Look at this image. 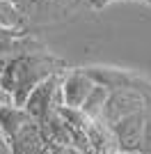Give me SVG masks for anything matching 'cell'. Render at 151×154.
I'll return each instance as SVG.
<instances>
[{
  "label": "cell",
  "instance_id": "10",
  "mask_svg": "<svg viewBox=\"0 0 151 154\" xmlns=\"http://www.w3.org/2000/svg\"><path fill=\"white\" fill-rule=\"evenodd\" d=\"M108 92L110 90H108L105 85L94 83L89 97L85 99V103H82V108H80L85 120H101V110H103V103H105V99H108Z\"/></svg>",
  "mask_w": 151,
  "mask_h": 154
},
{
  "label": "cell",
  "instance_id": "1",
  "mask_svg": "<svg viewBox=\"0 0 151 154\" xmlns=\"http://www.w3.org/2000/svg\"><path fill=\"white\" fill-rule=\"evenodd\" d=\"M64 67L62 60L50 55L48 51H23L16 55L0 60V94H7L12 106H23L25 97L32 92L34 85H39L44 78L60 74Z\"/></svg>",
  "mask_w": 151,
  "mask_h": 154
},
{
  "label": "cell",
  "instance_id": "5",
  "mask_svg": "<svg viewBox=\"0 0 151 154\" xmlns=\"http://www.w3.org/2000/svg\"><path fill=\"white\" fill-rule=\"evenodd\" d=\"M110 129H112L119 152H138L140 143H142V134H144V110L124 117Z\"/></svg>",
  "mask_w": 151,
  "mask_h": 154
},
{
  "label": "cell",
  "instance_id": "7",
  "mask_svg": "<svg viewBox=\"0 0 151 154\" xmlns=\"http://www.w3.org/2000/svg\"><path fill=\"white\" fill-rule=\"evenodd\" d=\"M9 154H50V145L44 140L37 122H28L9 143Z\"/></svg>",
  "mask_w": 151,
  "mask_h": 154
},
{
  "label": "cell",
  "instance_id": "15",
  "mask_svg": "<svg viewBox=\"0 0 151 154\" xmlns=\"http://www.w3.org/2000/svg\"><path fill=\"white\" fill-rule=\"evenodd\" d=\"M117 154H140V152H117Z\"/></svg>",
  "mask_w": 151,
  "mask_h": 154
},
{
  "label": "cell",
  "instance_id": "6",
  "mask_svg": "<svg viewBox=\"0 0 151 154\" xmlns=\"http://www.w3.org/2000/svg\"><path fill=\"white\" fill-rule=\"evenodd\" d=\"M78 2L80 0H23L21 9L32 26L34 21H50L57 16H67L71 9H76Z\"/></svg>",
  "mask_w": 151,
  "mask_h": 154
},
{
  "label": "cell",
  "instance_id": "4",
  "mask_svg": "<svg viewBox=\"0 0 151 154\" xmlns=\"http://www.w3.org/2000/svg\"><path fill=\"white\" fill-rule=\"evenodd\" d=\"M92 88H94V81L89 78L87 71L73 69L60 78V101H62L64 108L80 110L85 99L92 92Z\"/></svg>",
  "mask_w": 151,
  "mask_h": 154
},
{
  "label": "cell",
  "instance_id": "14",
  "mask_svg": "<svg viewBox=\"0 0 151 154\" xmlns=\"http://www.w3.org/2000/svg\"><path fill=\"white\" fill-rule=\"evenodd\" d=\"M5 2H14V5H19V7H21V2H23V0H5Z\"/></svg>",
  "mask_w": 151,
  "mask_h": 154
},
{
  "label": "cell",
  "instance_id": "2",
  "mask_svg": "<svg viewBox=\"0 0 151 154\" xmlns=\"http://www.w3.org/2000/svg\"><path fill=\"white\" fill-rule=\"evenodd\" d=\"M144 108L147 94L140 88H114L108 92V99L101 110V122L108 127H114L119 120L133 115V113H140Z\"/></svg>",
  "mask_w": 151,
  "mask_h": 154
},
{
  "label": "cell",
  "instance_id": "8",
  "mask_svg": "<svg viewBox=\"0 0 151 154\" xmlns=\"http://www.w3.org/2000/svg\"><path fill=\"white\" fill-rule=\"evenodd\" d=\"M85 138H87L89 154H117V140L112 136V129L103 124L101 120H87L85 127Z\"/></svg>",
  "mask_w": 151,
  "mask_h": 154
},
{
  "label": "cell",
  "instance_id": "12",
  "mask_svg": "<svg viewBox=\"0 0 151 154\" xmlns=\"http://www.w3.org/2000/svg\"><path fill=\"white\" fill-rule=\"evenodd\" d=\"M50 154H87V152H82L73 145H57V147H50Z\"/></svg>",
  "mask_w": 151,
  "mask_h": 154
},
{
  "label": "cell",
  "instance_id": "16",
  "mask_svg": "<svg viewBox=\"0 0 151 154\" xmlns=\"http://www.w3.org/2000/svg\"><path fill=\"white\" fill-rule=\"evenodd\" d=\"M0 106H2V101H0Z\"/></svg>",
  "mask_w": 151,
  "mask_h": 154
},
{
  "label": "cell",
  "instance_id": "9",
  "mask_svg": "<svg viewBox=\"0 0 151 154\" xmlns=\"http://www.w3.org/2000/svg\"><path fill=\"white\" fill-rule=\"evenodd\" d=\"M30 122V117L23 108L12 106V103H2L0 106V138L2 143H12V138L19 134L25 124Z\"/></svg>",
  "mask_w": 151,
  "mask_h": 154
},
{
  "label": "cell",
  "instance_id": "3",
  "mask_svg": "<svg viewBox=\"0 0 151 154\" xmlns=\"http://www.w3.org/2000/svg\"><path fill=\"white\" fill-rule=\"evenodd\" d=\"M57 106H62V101H60V74H53V76L44 78L39 85L32 88V92L25 97L21 108L28 113V117L32 122L39 124Z\"/></svg>",
  "mask_w": 151,
  "mask_h": 154
},
{
  "label": "cell",
  "instance_id": "11",
  "mask_svg": "<svg viewBox=\"0 0 151 154\" xmlns=\"http://www.w3.org/2000/svg\"><path fill=\"white\" fill-rule=\"evenodd\" d=\"M140 154H151V97H147V108H144V134L140 143Z\"/></svg>",
  "mask_w": 151,
  "mask_h": 154
},
{
  "label": "cell",
  "instance_id": "13",
  "mask_svg": "<svg viewBox=\"0 0 151 154\" xmlns=\"http://www.w3.org/2000/svg\"><path fill=\"white\" fill-rule=\"evenodd\" d=\"M94 7H105V5H110V2H117V0H89ZM142 2H147V5H151V0H142Z\"/></svg>",
  "mask_w": 151,
  "mask_h": 154
}]
</instances>
